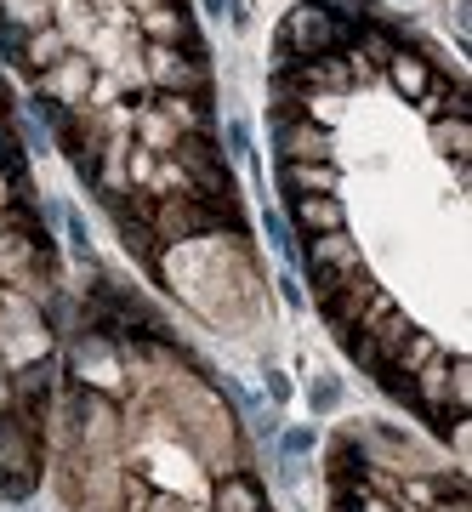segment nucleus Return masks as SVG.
I'll list each match as a JSON object with an SVG mask.
<instances>
[{
  "mask_svg": "<svg viewBox=\"0 0 472 512\" xmlns=\"http://www.w3.org/2000/svg\"><path fill=\"white\" fill-rule=\"evenodd\" d=\"M222 18L234 23V29H251V0H228V6H222Z\"/></svg>",
  "mask_w": 472,
  "mask_h": 512,
  "instance_id": "nucleus-20",
  "label": "nucleus"
},
{
  "mask_svg": "<svg viewBox=\"0 0 472 512\" xmlns=\"http://www.w3.org/2000/svg\"><path fill=\"white\" fill-rule=\"evenodd\" d=\"M347 46H353V23L330 18L319 0H296L291 12L279 18V29H273L268 69H279V63H308V57H342Z\"/></svg>",
  "mask_w": 472,
  "mask_h": 512,
  "instance_id": "nucleus-1",
  "label": "nucleus"
},
{
  "mask_svg": "<svg viewBox=\"0 0 472 512\" xmlns=\"http://www.w3.org/2000/svg\"><path fill=\"white\" fill-rule=\"evenodd\" d=\"M222 6H228V0H200V12H205V18H222Z\"/></svg>",
  "mask_w": 472,
  "mask_h": 512,
  "instance_id": "nucleus-23",
  "label": "nucleus"
},
{
  "mask_svg": "<svg viewBox=\"0 0 472 512\" xmlns=\"http://www.w3.org/2000/svg\"><path fill=\"white\" fill-rule=\"evenodd\" d=\"M268 137H273V154L279 160H330V131H319L313 120L302 114H268Z\"/></svg>",
  "mask_w": 472,
  "mask_h": 512,
  "instance_id": "nucleus-5",
  "label": "nucleus"
},
{
  "mask_svg": "<svg viewBox=\"0 0 472 512\" xmlns=\"http://www.w3.org/2000/svg\"><path fill=\"white\" fill-rule=\"evenodd\" d=\"M262 234L273 239V251L285 256V268H291V262H296V234H291V217H285V211H273V205H268V211H262Z\"/></svg>",
  "mask_w": 472,
  "mask_h": 512,
  "instance_id": "nucleus-16",
  "label": "nucleus"
},
{
  "mask_svg": "<svg viewBox=\"0 0 472 512\" xmlns=\"http://www.w3.org/2000/svg\"><path fill=\"white\" fill-rule=\"evenodd\" d=\"M222 512H268V495L251 473H234L222 484Z\"/></svg>",
  "mask_w": 472,
  "mask_h": 512,
  "instance_id": "nucleus-13",
  "label": "nucleus"
},
{
  "mask_svg": "<svg viewBox=\"0 0 472 512\" xmlns=\"http://www.w3.org/2000/svg\"><path fill=\"white\" fill-rule=\"evenodd\" d=\"M279 296H285L291 308H308V291H302V279H296V268H285V274H279Z\"/></svg>",
  "mask_w": 472,
  "mask_h": 512,
  "instance_id": "nucleus-19",
  "label": "nucleus"
},
{
  "mask_svg": "<svg viewBox=\"0 0 472 512\" xmlns=\"http://www.w3.org/2000/svg\"><path fill=\"white\" fill-rule=\"evenodd\" d=\"M137 80L148 92H171V97H217L205 46H143Z\"/></svg>",
  "mask_w": 472,
  "mask_h": 512,
  "instance_id": "nucleus-2",
  "label": "nucleus"
},
{
  "mask_svg": "<svg viewBox=\"0 0 472 512\" xmlns=\"http://www.w3.org/2000/svg\"><path fill=\"white\" fill-rule=\"evenodd\" d=\"M291 217L302 234H342L347 228V205L336 200V194H302V200H291Z\"/></svg>",
  "mask_w": 472,
  "mask_h": 512,
  "instance_id": "nucleus-9",
  "label": "nucleus"
},
{
  "mask_svg": "<svg viewBox=\"0 0 472 512\" xmlns=\"http://www.w3.org/2000/svg\"><path fill=\"white\" fill-rule=\"evenodd\" d=\"M57 228H63V239H69L74 262H80V268H97V256H91V228H86V217H80L74 205H63V217H57Z\"/></svg>",
  "mask_w": 472,
  "mask_h": 512,
  "instance_id": "nucleus-15",
  "label": "nucleus"
},
{
  "mask_svg": "<svg viewBox=\"0 0 472 512\" xmlns=\"http://www.w3.org/2000/svg\"><path fill=\"white\" fill-rule=\"evenodd\" d=\"M433 143H438V154H450L455 165H467V143H472L467 120H461V114H444V120H433Z\"/></svg>",
  "mask_w": 472,
  "mask_h": 512,
  "instance_id": "nucleus-14",
  "label": "nucleus"
},
{
  "mask_svg": "<svg viewBox=\"0 0 472 512\" xmlns=\"http://www.w3.org/2000/svg\"><path fill=\"white\" fill-rule=\"evenodd\" d=\"M364 467H370V456L359 450V439L330 444V478H336V484H364Z\"/></svg>",
  "mask_w": 472,
  "mask_h": 512,
  "instance_id": "nucleus-12",
  "label": "nucleus"
},
{
  "mask_svg": "<svg viewBox=\"0 0 472 512\" xmlns=\"http://www.w3.org/2000/svg\"><path fill=\"white\" fill-rule=\"evenodd\" d=\"M12 200H23V188L12 183V177H6V171H0V211H6V205H12Z\"/></svg>",
  "mask_w": 472,
  "mask_h": 512,
  "instance_id": "nucleus-21",
  "label": "nucleus"
},
{
  "mask_svg": "<svg viewBox=\"0 0 472 512\" xmlns=\"http://www.w3.org/2000/svg\"><path fill=\"white\" fill-rule=\"evenodd\" d=\"M273 183L291 200H302V194H336V165L330 160H273Z\"/></svg>",
  "mask_w": 472,
  "mask_h": 512,
  "instance_id": "nucleus-7",
  "label": "nucleus"
},
{
  "mask_svg": "<svg viewBox=\"0 0 472 512\" xmlns=\"http://www.w3.org/2000/svg\"><path fill=\"white\" fill-rule=\"evenodd\" d=\"M313 444H319V433H313V427H285V433H279V461L308 456Z\"/></svg>",
  "mask_w": 472,
  "mask_h": 512,
  "instance_id": "nucleus-17",
  "label": "nucleus"
},
{
  "mask_svg": "<svg viewBox=\"0 0 472 512\" xmlns=\"http://www.w3.org/2000/svg\"><path fill=\"white\" fill-rule=\"evenodd\" d=\"M268 393H273V404H285V399H291V382H285V376L273 370V376H268Z\"/></svg>",
  "mask_w": 472,
  "mask_h": 512,
  "instance_id": "nucleus-22",
  "label": "nucleus"
},
{
  "mask_svg": "<svg viewBox=\"0 0 472 512\" xmlns=\"http://www.w3.org/2000/svg\"><path fill=\"white\" fill-rule=\"evenodd\" d=\"M308 404H313V416H330V410L342 404V382H336V376H319V382L308 387Z\"/></svg>",
  "mask_w": 472,
  "mask_h": 512,
  "instance_id": "nucleus-18",
  "label": "nucleus"
},
{
  "mask_svg": "<svg viewBox=\"0 0 472 512\" xmlns=\"http://www.w3.org/2000/svg\"><path fill=\"white\" fill-rule=\"evenodd\" d=\"M137 35H143L148 46H205L200 23H194V12H188V0H165V6L137 12Z\"/></svg>",
  "mask_w": 472,
  "mask_h": 512,
  "instance_id": "nucleus-6",
  "label": "nucleus"
},
{
  "mask_svg": "<svg viewBox=\"0 0 472 512\" xmlns=\"http://www.w3.org/2000/svg\"><path fill=\"white\" fill-rule=\"evenodd\" d=\"M74 46H69V35L57 29V23H46V29H35V35H23V52H18V74L35 86L40 74L52 69V63H63Z\"/></svg>",
  "mask_w": 472,
  "mask_h": 512,
  "instance_id": "nucleus-8",
  "label": "nucleus"
},
{
  "mask_svg": "<svg viewBox=\"0 0 472 512\" xmlns=\"http://www.w3.org/2000/svg\"><path fill=\"white\" fill-rule=\"evenodd\" d=\"M217 143H222L228 160H239L256 177V148H251V120H245V114H228V126L217 131Z\"/></svg>",
  "mask_w": 472,
  "mask_h": 512,
  "instance_id": "nucleus-11",
  "label": "nucleus"
},
{
  "mask_svg": "<svg viewBox=\"0 0 472 512\" xmlns=\"http://www.w3.org/2000/svg\"><path fill=\"white\" fill-rule=\"evenodd\" d=\"M91 86H97V63H91V57H80V52H69L63 63H52V69L35 80V92H46L52 103H63L69 114H86Z\"/></svg>",
  "mask_w": 472,
  "mask_h": 512,
  "instance_id": "nucleus-4",
  "label": "nucleus"
},
{
  "mask_svg": "<svg viewBox=\"0 0 472 512\" xmlns=\"http://www.w3.org/2000/svg\"><path fill=\"white\" fill-rule=\"evenodd\" d=\"M382 74L393 80V92L416 103V97L427 92V86H433V74H438V69H433V57H421V52H410V46H404V52L393 57V63H387Z\"/></svg>",
  "mask_w": 472,
  "mask_h": 512,
  "instance_id": "nucleus-10",
  "label": "nucleus"
},
{
  "mask_svg": "<svg viewBox=\"0 0 472 512\" xmlns=\"http://www.w3.org/2000/svg\"><path fill=\"white\" fill-rule=\"evenodd\" d=\"M296 262H302V274L313 279V291L325 302V296H336L364 268V251H359V239H347V228H342V234H313L308 251H296Z\"/></svg>",
  "mask_w": 472,
  "mask_h": 512,
  "instance_id": "nucleus-3",
  "label": "nucleus"
}]
</instances>
